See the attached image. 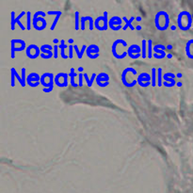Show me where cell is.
<instances>
[{
	"label": "cell",
	"instance_id": "cell-1",
	"mask_svg": "<svg viewBox=\"0 0 193 193\" xmlns=\"http://www.w3.org/2000/svg\"><path fill=\"white\" fill-rule=\"evenodd\" d=\"M155 26L160 31H165L170 27V16L167 12L160 10L155 14Z\"/></svg>",
	"mask_w": 193,
	"mask_h": 193
},
{
	"label": "cell",
	"instance_id": "cell-2",
	"mask_svg": "<svg viewBox=\"0 0 193 193\" xmlns=\"http://www.w3.org/2000/svg\"><path fill=\"white\" fill-rule=\"evenodd\" d=\"M192 23V16L187 10H184L179 13L177 17V27L181 30H188L191 27Z\"/></svg>",
	"mask_w": 193,
	"mask_h": 193
},
{
	"label": "cell",
	"instance_id": "cell-3",
	"mask_svg": "<svg viewBox=\"0 0 193 193\" xmlns=\"http://www.w3.org/2000/svg\"><path fill=\"white\" fill-rule=\"evenodd\" d=\"M27 44L24 40H21V39H12L10 41V48H12V51H10V57L12 59H15V52H20L24 51V50L27 49Z\"/></svg>",
	"mask_w": 193,
	"mask_h": 193
},
{
	"label": "cell",
	"instance_id": "cell-4",
	"mask_svg": "<svg viewBox=\"0 0 193 193\" xmlns=\"http://www.w3.org/2000/svg\"><path fill=\"white\" fill-rule=\"evenodd\" d=\"M108 12H104L103 16H99L94 20V27L100 31H105L108 27Z\"/></svg>",
	"mask_w": 193,
	"mask_h": 193
},
{
	"label": "cell",
	"instance_id": "cell-5",
	"mask_svg": "<svg viewBox=\"0 0 193 193\" xmlns=\"http://www.w3.org/2000/svg\"><path fill=\"white\" fill-rule=\"evenodd\" d=\"M41 48H39L38 45L36 44L28 45L26 49V55L30 59H36L38 57H41Z\"/></svg>",
	"mask_w": 193,
	"mask_h": 193
},
{
	"label": "cell",
	"instance_id": "cell-6",
	"mask_svg": "<svg viewBox=\"0 0 193 193\" xmlns=\"http://www.w3.org/2000/svg\"><path fill=\"white\" fill-rule=\"evenodd\" d=\"M138 85L141 88H147L150 85H152V76L148 73H141L139 74L138 77Z\"/></svg>",
	"mask_w": 193,
	"mask_h": 193
},
{
	"label": "cell",
	"instance_id": "cell-7",
	"mask_svg": "<svg viewBox=\"0 0 193 193\" xmlns=\"http://www.w3.org/2000/svg\"><path fill=\"white\" fill-rule=\"evenodd\" d=\"M68 76L69 74L59 73L55 76V85L59 88H65L68 86Z\"/></svg>",
	"mask_w": 193,
	"mask_h": 193
},
{
	"label": "cell",
	"instance_id": "cell-8",
	"mask_svg": "<svg viewBox=\"0 0 193 193\" xmlns=\"http://www.w3.org/2000/svg\"><path fill=\"white\" fill-rule=\"evenodd\" d=\"M27 85L31 88H36L39 85H41V76H39L37 73H30L27 76Z\"/></svg>",
	"mask_w": 193,
	"mask_h": 193
},
{
	"label": "cell",
	"instance_id": "cell-9",
	"mask_svg": "<svg viewBox=\"0 0 193 193\" xmlns=\"http://www.w3.org/2000/svg\"><path fill=\"white\" fill-rule=\"evenodd\" d=\"M127 54L132 59H138L141 57V47L138 44H132L127 48Z\"/></svg>",
	"mask_w": 193,
	"mask_h": 193
},
{
	"label": "cell",
	"instance_id": "cell-10",
	"mask_svg": "<svg viewBox=\"0 0 193 193\" xmlns=\"http://www.w3.org/2000/svg\"><path fill=\"white\" fill-rule=\"evenodd\" d=\"M96 84L100 88H106L109 85V76L106 73L101 72L96 76Z\"/></svg>",
	"mask_w": 193,
	"mask_h": 193
},
{
	"label": "cell",
	"instance_id": "cell-11",
	"mask_svg": "<svg viewBox=\"0 0 193 193\" xmlns=\"http://www.w3.org/2000/svg\"><path fill=\"white\" fill-rule=\"evenodd\" d=\"M176 77V74H174L173 73H165L163 74V86H165L167 88H171L174 87L176 85L177 82H175L174 78Z\"/></svg>",
	"mask_w": 193,
	"mask_h": 193
},
{
	"label": "cell",
	"instance_id": "cell-12",
	"mask_svg": "<svg viewBox=\"0 0 193 193\" xmlns=\"http://www.w3.org/2000/svg\"><path fill=\"white\" fill-rule=\"evenodd\" d=\"M121 23H123V18H121L119 16H113L108 21V27L111 30L118 31L120 30L121 28H123Z\"/></svg>",
	"mask_w": 193,
	"mask_h": 193
},
{
	"label": "cell",
	"instance_id": "cell-13",
	"mask_svg": "<svg viewBox=\"0 0 193 193\" xmlns=\"http://www.w3.org/2000/svg\"><path fill=\"white\" fill-rule=\"evenodd\" d=\"M99 52H100V48L98 47V45L96 44H91L87 47V50H86V55L89 59H96L97 58H99Z\"/></svg>",
	"mask_w": 193,
	"mask_h": 193
},
{
	"label": "cell",
	"instance_id": "cell-14",
	"mask_svg": "<svg viewBox=\"0 0 193 193\" xmlns=\"http://www.w3.org/2000/svg\"><path fill=\"white\" fill-rule=\"evenodd\" d=\"M59 48L60 49V57H61V59H69V55L65 54V49L69 48V45L65 44V41H64L63 39L60 40V44L59 45Z\"/></svg>",
	"mask_w": 193,
	"mask_h": 193
},
{
	"label": "cell",
	"instance_id": "cell-15",
	"mask_svg": "<svg viewBox=\"0 0 193 193\" xmlns=\"http://www.w3.org/2000/svg\"><path fill=\"white\" fill-rule=\"evenodd\" d=\"M165 49H166V46L163 45V44H157L156 45L153 46V52H155V54L159 55V56H162V57H167L166 53H165Z\"/></svg>",
	"mask_w": 193,
	"mask_h": 193
},
{
	"label": "cell",
	"instance_id": "cell-16",
	"mask_svg": "<svg viewBox=\"0 0 193 193\" xmlns=\"http://www.w3.org/2000/svg\"><path fill=\"white\" fill-rule=\"evenodd\" d=\"M78 74L76 73V71H74V68H71L70 70V73H69V76H70V83H71V86H72L73 88H77L79 87L77 83H76V81H74V78H76Z\"/></svg>",
	"mask_w": 193,
	"mask_h": 193
},
{
	"label": "cell",
	"instance_id": "cell-17",
	"mask_svg": "<svg viewBox=\"0 0 193 193\" xmlns=\"http://www.w3.org/2000/svg\"><path fill=\"white\" fill-rule=\"evenodd\" d=\"M135 20H136V17H134V16H132L129 20H128L125 16H123V21H124V22H125V26L123 27V30H126L127 28H130L131 30H135V27L132 26V23H133V21H135Z\"/></svg>",
	"mask_w": 193,
	"mask_h": 193
},
{
	"label": "cell",
	"instance_id": "cell-18",
	"mask_svg": "<svg viewBox=\"0 0 193 193\" xmlns=\"http://www.w3.org/2000/svg\"><path fill=\"white\" fill-rule=\"evenodd\" d=\"M185 54L189 59H193V40H190L185 46Z\"/></svg>",
	"mask_w": 193,
	"mask_h": 193
},
{
	"label": "cell",
	"instance_id": "cell-19",
	"mask_svg": "<svg viewBox=\"0 0 193 193\" xmlns=\"http://www.w3.org/2000/svg\"><path fill=\"white\" fill-rule=\"evenodd\" d=\"M83 74H84L85 80H86V82H87L88 87H89V88H91V86H92V84H93V81L96 80V76H97V74H96V73H93V74H91V79H90V78H89V76H88V74H87V73H83Z\"/></svg>",
	"mask_w": 193,
	"mask_h": 193
},
{
	"label": "cell",
	"instance_id": "cell-20",
	"mask_svg": "<svg viewBox=\"0 0 193 193\" xmlns=\"http://www.w3.org/2000/svg\"><path fill=\"white\" fill-rule=\"evenodd\" d=\"M87 47H88L87 45H86V44H83V46H82V49L79 50V49H78V46H77L76 44H74V51H76V55H77V58L79 59L83 58V54H84V53H86V50H87Z\"/></svg>",
	"mask_w": 193,
	"mask_h": 193
},
{
	"label": "cell",
	"instance_id": "cell-21",
	"mask_svg": "<svg viewBox=\"0 0 193 193\" xmlns=\"http://www.w3.org/2000/svg\"><path fill=\"white\" fill-rule=\"evenodd\" d=\"M147 41L145 39L141 41V58L143 59L147 58Z\"/></svg>",
	"mask_w": 193,
	"mask_h": 193
},
{
	"label": "cell",
	"instance_id": "cell-22",
	"mask_svg": "<svg viewBox=\"0 0 193 193\" xmlns=\"http://www.w3.org/2000/svg\"><path fill=\"white\" fill-rule=\"evenodd\" d=\"M26 14H27V12H24V10H23V12H20V14L16 17V19H15L16 24L18 25V26L20 27V28H21V29H22V30H26V29H27V27H25L24 25H23L22 23H21L20 19L22 18V17H23L24 15H26Z\"/></svg>",
	"mask_w": 193,
	"mask_h": 193
},
{
	"label": "cell",
	"instance_id": "cell-23",
	"mask_svg": "<svg viewBox=\"0 0 193 193\" xmlns=\"http://www.w3.org/2000/svg\"><path fill=\"white\" fill-rule=\"evenodd\" d=\"M153 44V41L150 39V40L147 41V58L148 59H152L153 58V47L152 46Z\"/></svg>",
	"mask_w": 193,
	"mask_h": 193
},
{
	"label": "cell",
	"instance_id": "cell-24",
	"mask_svg": "<svg viewBox=\"0 0 193 193\" xmlns=\"http://www.w3.org/2000/svg\"><path fill=\"white\" fill-rule=\"evenodd\" d=\"M152 87H155L157 85V69L152 68Z\"/></svg>",
	"mask_w": 193,
	"mask_h": 193
},
{
	"label": "cell",
	"instance_id": "cell-25",
	"mask_svg": "<svg viewBox=\"0 0 193 193\" xmlns=\"http://www.w3.org/2000/svg\"><path fill=\"white\" fill-rule=\"evenodd\" d=\"M74 28L76 30H78L80 28V17H79V12H74Z\"/></svg>",
	"mask_w": 193,
	"mask_h": 193
},
{
	"label": "cell",
	"instance_id": "cell-26",
	"mask_svg": "<svg viewBox=\"0 0 193 193\" xmlns=\"http://www.w3.org/2000/svg\"><path fill=\"white\" fill-rule=\"evenodd\" d=\"M162 79H163L162 68H158V69H157V85H158L159 88L162 87V85H163Z\"/></svg>",
	"mask_w": 193,
	"mask_h": 193
},
{
	"label": "cell",
	"instance_id": "cell-27",
	"mask_svg": "<svg viewBox=\"0 0 193 193\" xmlns=\"http://www.w3.org/2000/svg\"><path fill=\"white\" fill-rule=\"evenodd\" d=\"M31 12H27V30H30L32 27V20L33 18H31Z\"/></svg>",
	"mask_w": 193,
	"mask_h": 193
},
{
	"label": "cell",
	"instance_id": "cell-28",
	"mask_svg": "<svg viewBox=\"0 0 193 193\" xmlns=\"http://www.w3.org/2000/svg\"><path fill=\"white\" fill-rule=\"evenodd\" d=\"M26 72H27L26 68H22V69H21V77H22V82H23V83H22V86H21V87H23V88L26 87V85H27Z\"/></svg>",
	"mask_w": 193,
	"mask_h": 193
},
{
	"label": "cell",
	"instance_id": "cell-29",
	"mask_svg": "<svg viewBox=\"0 0 193 193\" xmlns=\"http://www.w3.org/2000/svg\"><path fill=\"white\" fill-rule=\"evenodd\" d=\"M15 12H10V28H12V30H14L15 29Z\"/></svg>",
	"mask_w": 193,
	"mask_h": 193
},
{
	"label": "cell",
	"instance_id": "cell-30",
	"mask_svg": "<svg viewBox=\"0 0 193 193\" xmlns=\"http://www.w3.org/2000/svg\"><path fill=\"white\" fill-rule=\"evenodd\" d=\"M61 14H62V12H60L59 14H58V15L56 16V18L54 19V21H53V24H52L51 27H50V30H54L55 29V27L57 26V24H58L59 19V17H60V15H61Z\"/></svg>",
	"mask_w": 193,
	"mask_h": 193
},
{
	"label": "cell",
	"instance_id": "cell-31",
	"mask_svg": "<svg viewBox=\"0 0 193 193\" xmlns=\"http://www.w3.org/2000/svg\"><path fill=\"white\" fill-rule=\"evenodd\" d=\"M41 52L42 53V54H44V55H46V56H53L54 57V53H53L51 50H49V49H45V48H44L42 46H41Z\"/></svg>",
	"mask_w": 193,
	"mask_h": 193
},
{
	"label": "cell",
	"instance_id": "cell-32",
	"mask_svg": "<svg viewBox=\"0 0 193 193\" xmlns=\"http://www.w3.org/2000/svg\"><path fill=\"white\" fill-rule=\"evenodd\" d=\"M14 71H15V68H12V69H10V73H12V83H10V86H12V88L15 86V82H14L15 74H14Z\"/></svg>",
	"mask_w": 193,
	"mask_h": 193
},
{
	"label": "cell",
	"instance_id": "cell-33",
	"mask_svg": "<svg viewBox=\"0 0 193 193\" xmlns=\"http://www.w3.org/2000/svg\"><path fill=\"white\" fill-rule=\"evenodd\" d=\"M45 16H46V13L44 12H36L33 15V17H42V18H44Z\"/></svg>",
	"mask_w": 193,
	"mask_h": 193
},
{
	"label": "cell",
	"instance_id": "cell-34",
	"mask_svg": "<svg viewBox=\"0 0 193 193\" xmlns=\"http://www.w3.org/2000/svg\"><path fill=\"white\" fill-rule=\"evenodd\" d=\"M83 76H84L83 74H78V86H79V87L83 86Z\"/></svg>",
	"mask_w": 193,
	"mask_h": 193
},
{
	"label": "cell",
	"instance_id": "cell-35",
	"mask_svg": "<svg viewBox=\"0 0 193 193\" xmlns=\"http://www.w3.org/2000/svg\"><path fill=\"white\" fill-rule=\"evenodd\" d=\"M54 46V50H53V51H54V57H53V58L54 59H58V57H59V45H53Z\"/></svg>",
	"mask_w": 193,
	"mask_h": 193
},
{
	"label": "cell",
	"instance_id": "cell-36",
	"mask_svg": "<svg viewBox=\"0 0 193 193\" xmlns=\"http://www.w3.org/2000/svg\"><path fill=\"white\" fill-rule=\"evenodd\" d=\"M69 59H73L74 56V45H69Z\"/></svg>",
	"mask_w": 193,
	"mask_h": 193
},
{
	"label": "cell",
	"instance_id": "cell-37",
	"mask_svg": "<svg viewBox=\"0 0 193 193\" xmlns=\"http://www.w3.org/2000/svg\"><path fill=\"white\" fill-rule=\"evenodd\" d=\"M14 74H15V77L17 78V79H18V81H19L20 85L22 86V83H23V82H22V77H21V76H19V74H18V73H17V71H16V70L14 71Z\"/></svg>",
	"mask_w": 193,
	"mask_h": 193
},
{
	"label": "cell",
	"instance_id": "cell-38",
	"mask_svg": "<svg viewBox=\"0 0 193 193\" xmlns=\"http://www.w3.org/2000/svg\"><path fill=\"white\" fill-rule=\"evenodd\" d=\"M153 57L155 59H164L165 57H162V56H159V55H157V54H155V53H153Z\"/></svg>",
	"mask_w": 193,
	"mask_h": 193
},
{
	"label": "cell",
	"instance_id": "cell-39",
	"mask_svg": "<svg viewBox=\"0 0 193 193\" xmlns=\"http://www.w3.org/2000/svg\"><path fill=\"white\" fill-rule=\"evenodd\" d=\"M59 12H60V10H58V12H48L47 14L48 15H52V14H56V15H58Z\"/></svg>",
	"mask_w": 193,
	"mask_h": 193
},
{
	"label": "cell",
	"instance_id": "cell-40",
	"mask_svg": "<svg viewBox=\"0 0 193 193\" xmlns=\"http://www.w3.org/2000/svg\"><path fill=\"white\" fill-rule=\"evenodd\" d=\"M59 42V39H54V40H53V44H54L55 45H58Z\"/></svg>",
	"mask_w": 193,
	"mask_h": 193
},
{
	"label": "cell",
	"instance_id": "cell-41",
	"mask_svg": "<svg viewBox=\"0 0 193 193\" xmlns=\"http://www.w3.org/2000/svg\"><path fill=\"white\" fill-rule=\"evenodd\" d=\"M78 72H79L80 74H83V71H84V68L83 67H78Z\"/></svg>",
	"mask_w": 193,
	"mask_h": 193
},
{
	"label": "cell",
	"instance_id": "cell-42",
	"mask_svg": "<svg viewBox=\"0 0 193 193\" xmlns=\"http://www.w3.org/2000/svg\"><path fill=\"white\" fill-rule=\"evenodd\" d=\"M142 20V18L140 16H137L136 17V21H137V22H140V21Z\"/></svg>",
	"mask_w": 193,
	"mask_h": 193
},
{
	"label": "cell",
	"instance_id": "cell-43",
	"mask_svg": "<svg viewBox=\"0 0 193 193\" xmlns=\"http://www.w3.org/2000/svg\"><path fill=\"white\" fill-rule=\"evenodd\" d=\"M68 42H69V44H70L71 45H73V44H74V40H73V39H69V40H68Z\"/></svg>",
	"mask_w": 193,
	"mask_h": 193
},
{
	"label": "cell",
	"instance_id": "cell-44",
	"mask_svg": "<svg viewBox=\"0 0 193 193\" xmlns=\"http://www.w3.org/2000/svg\"><path fill=\"white\" fill-rule=\"evenodd\" d=\"M176 27H177L176 26H170V28L171 30H175V29H176Z\"/></svg>",
	"mask_w": 193,
	"mask_h": 193
},
{
	"label": "cell",
	"instance_id": "cell-45",
	"mask_svg": "<svg viewBox=\"0 0 193 193\" xmlns=\"http://www.w3.org/2000/svg\"><path fill=\"white\" fill-rule=\"evenodd\" d=\"M182 76H182V74H181V73H178V74H176V77H178V78H181Z\"/></svg>",
	"mask_w": 193,
	"mask_h": 193
},
{
	"label": "cell",
	"instance_id": "cell-46",
	"mask_svg": "<svg viewBox=\"0 0 193 193\" xmlns=\"http://www.w3.org/2000/svg\"><path fill=\"white\" fill-rule=\"evenodd\" d=\"M167 58L168 59H173V55H171V54H168L167 55Z\"/></svg>",
	"mask_w": 193,
	"mask_h": 193
},
{
	"label": "cell",
	"instance_id": "cell-47",
	"mask_svg": "<svg viewBox=\"0 0 193 193\" xmlns=\"http://www.w3.org/2000/svg\"><path fill=\"white\" fill-rule=\"evenodd\" d=\"M141 28H142V27H141L140 26H137V27H136V29H137V30H140Z\"/></svg>",
	"mask_w": 193,
	"mask_h": 193
},
{
	"label": "cell",
	"instance_id": "cell-48",
	"mask_svg": "<svg viewBox=\"0 0 193 193\" xmlns=\"http://www.w3.org/2000/svg\"><path fill=\"white\" fill-rule=\"evenodd\" d=\"M176 86H177V87H182V83H181V82H177Z\"/></svg>",
	"mask_w": 193,
	"mask_h": 193
},
{
	"label": "cell",
	"instance_id": "cell-49",
	"mask_svg": "<svg viewBox=\"0 0 193 193\" xmlns=\"http://www.w3.org/2000/svg\"><path fill=\"white\" fill-rule=\"evenodd\" d=\"M167 49H169V50H171V49H173V46H171L170 44H169V45L167 46Z\"/></svg>",
	"mask_w": 193,
	"mask_h": 193
},
{
	"label": "cell",
	"instance_id": "cell-50",
	"mask_svg": "<svg viewBox=\"0 0 193 193\" xmlns=\"http://www.w3.org/2000/svg\"><path fill=\"white\" fill-rule=\"evenodd\" d=\"M192 18H193V15H192Z\"/></svg>",
	"mask_w": 193,
	"mask_h": 193
}]
</instances>
